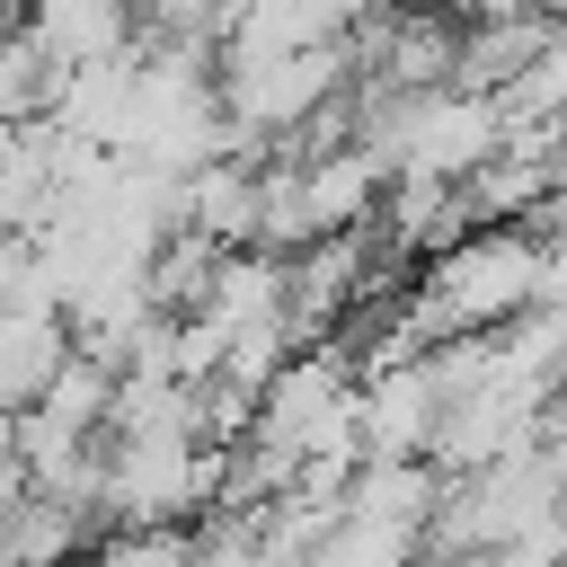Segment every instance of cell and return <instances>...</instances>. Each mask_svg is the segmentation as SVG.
Masks as SVG:
<instances>
[{"label": "cell", "mask_w": 567, "mask_h": 567, "mask_svg": "<svg viewBox=\"0 0 567 567\" xmlns=\"http://www.w3.org/2000/svg\"><path fill=\"white\" fill-rule=\"evenodd\" d=\"M213 487H221V452H204L195 425H133V434L106 443V496L97 505L159 532V523L195 514Z\"/></svg>", "instance_id": "1"}, {"label": "cell", "mask_w": 567, "mask_h": 567, "mask_svg": "<svg viewBox=\"0 0 567 567\" xmlns=\"http://www.w3.org/2000/svg\"><path fill=\"white\" fill-rule=\"evenodd\" d=\"M18 35L71 80V71H89V62L133 53V0H27Z\"/></svg>", "instance_id": "2"}]
</instances>
